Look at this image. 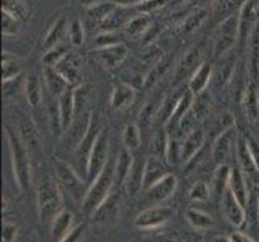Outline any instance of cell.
<instances>
[{
    "instance_id": "1",
    "label": "cell",
    "mask_w": 259,
    "mask_h": 242,
    "mask_svg": "<svg viewBox=\"0 0 259 242\" xmlns=\"http://www.w3.org/2000/svg\"><path fill=\"white\" fill-rule=\"evenodd\" d=\"M5 136L8 142V149H10V158L16 184L21 191H28L32 183L31 152L21 139L20 132L15 131L10 124H5Z\"/></svg>"
},
{
    "instance_id": "2",
    "label": "cell",
    "mask_w": 259,
    "mask_h": 242,
    "mask_svg": "<svg viewBox=\"0 0 259 242\" xmlns=\"http://www.w3.org/2000/svg\"><path fill=\"white\" fill-rule=\"evenodd\" d=\"M114 183H116V161L110 158L108 163L102 169V173L94 179V183H91V187L85 191L82 200V210L87 215H94L100 209V205L111 195Z\"/></svg>"
},
{
    "instance_id": "3",
    "label": "cell",
    "mask_w": 259,
    "mask_h": 242,
    "mask_svg": "<svg viewBox=\"0 0 259 242\" xmlns=\"http://www.w3.org/2000/svg\"><path fill=\"white\" fill-rule=\"evenodd\" d=\"M63 210L61 209V191L60 183L52 176L46 175L42 178L37 189V212L39 218L44 225H52L57 215Z\"/></svg>"
},
{
    "instance_id": "4",
    "label": "cell",
    "mask_w": 259,
    "mask_h": 242,
    "mask_svg": "<svg viewBox=\"0 0 259 242\" xmlns=\"http://www.w3.org/2000/svg\"><path fill=\"white\" fill-rule=\"evenodd\" d=\"M237 41H238V13L230 15L219 24L216 34H214V46H212L214 55L216 57L226 55L235 46Z\"/></svg>"
},
{
    "instance_id": "5",
    "label": "cell",
    "mask_w": 259,
    "mask_h": 242,
    "mask_svg": "<svg viewBox=\"0 0 259 242\" xmlns=\"http://www.w3.org/2000/svg\"><path fill=\"white\" fill-rule=\"evenodd\" d=\"M103 131L102 124H100V118H98V115H94L91 116V123H89L87 129L84 131V136L81 137V141L77 142V147H76V157H77V161L81 165H84V169L87 173V163H89V157H91V152L95 146V142L100 136V132Z\"/></svg>"
},
{
    "instance_id": "6",
    "label": "cell",
    "mask_w": 259,
    "mask_h": 242,
    "mask_svg": "<svg viewBox=\"0 0 259 242\" xmlns=\"http://www.w3.org/2000/svg\"><path fill=\"white\" fill-rule=\"evenodd\" d=\"M108 149H110V142H108V134L105 131L100 132L95 146L91 152V157H89V163H87V179L91 183H94V179L102 173V169L105 165L108 163Z\"/></svg>"
},
{
    "instance_id": "7",
    "label": "cell",
    "mask_w": 259,
    "mask_h": 242,
    "mask_svg": "<svg viewBox=\"0 0 259 242\" xmlns=\"http://www.w3.org/2000/svg\"><path fill=\"white\" fill-rule=\"evenodd\" d=\"M53 166H55L58 183L63 186L71 195L76 197V199H79L82 194L85 195V192H82V186H84L82 179L79 178V175L74 171V168L71 166L68 161L61 158H55L53 160Z\"/></svg>"
},
{
    "instance_id": "8",
    "label": "cell",
    "mask_w": 259,
    "mask_h": 242,
    "mask_svg": "<svg viewBox=\"0 0 259 242\" xmlns=\"http://www.w3.org/2000/svg\"><path fill=\"white\" fill-rule=\"evenodd\" d=\"M237 128H230L218 134V137L214 139L211 147V155L218 165H226L230 157V152L234 149V144H237Z\"/></svg>"
},
{
    "instance_id": "9",
    "label": "cell",
    "mask_w": 259,
    "mask_h": 242,
    "mask_svg": "<svg viewBox=\"0 0 259 242\" xmlns=\"http://www.w3.org/2000/svg\"><path fill=\"white\" fill-rule=\"evenodd\" d=\"M172 218V210L169 207H163V205H155L144 210L142 213L137 215L136 218V226L140 229H151L163 226Z\"/></svg>"
},
{
    "instance_id": "10",
    "label": "cell",
    "mask_w": 259,
    "mask_h": 242,
    "mask_svg": "<svg viewBox=\"0 0 259 242\" xmlns=\"http://www.w3.org/2000/svg\"><path fill=\"white\" fill-rule=\"evenodd\" d=\"M177 189V178L171 173H167L166 176H163L159 181H156L153 186H150L147 189V199L151 203V207L155 205L163 203L164 200H167Z\"/></svg>"
},
{
    "instance_id": "11",
    "label": "cell",
    "mask_w": 259,
    "mask_h": 242,
    "mask_svg": "<svg viewBox=\"0 0 259 242\" xmlns=\"http://www.w3.org/2000/svg\"><path fill=\"white\" fill-rule=\"evenodd\" d=\"M97 52V58L102 63V66L105 70H114L119 65L124 63V60L127 58V47L124 46L122 42L113 44V46L108 47H102V49H95Z\"/></svg>"
},
{
    "instance_id": "12",
    "label": "cell",
    "mask_w": 259,
    "mask_h": 242,
    "mask_svg": "<svg viewBox=\"0 0 259 242\" xmlns=\"http://www.w3.org/2000/svg\"><path fill=\"white\" fill-rule=\"evenodd\" d=\"M221 207H222V212H224V217L227 218V221L230 223V225L242 226L245 223V220H246L245 207L238 202V199L234 195V192L229 189V187L221 199Z\"/></svg>"
},
{
    "instance_id": "13",
    "label": "cell",
    "mask_w": 259,
    "mask_h": 242,
    "mask_svg": "<svg viewBox=\"0 0 259 242\" xmlns=\"http://www.w3.org/2000/svg\"><path fill=\"white\" fill-rule=\"evenodd\" d=\"M55 68L68 79V83L71 86L79 84V81H81V71H82V60L77 53L69 52L66 57H63L58 61Z\"/></svg>"
},
{
    "instance_id": "14",
    "label": "cell",
    "mask_w": 259,
    "mask_h": 242,
    "mask_svg": "<svg viewBox=\"0 0 259 242\" xmlns=\"http://www.w3.org/2000/svg\"><path fill=\"white\" fill-rule=\"evenodd\" d=\"M201 63H203V61H201L200 50L196 47L190 49L182 57V60L179 61V65L176 68V73H174V83H181V81L185 79V78H192L193 73L198 70V66Z\"/></svg>"
},
{
    "instance_id": "15",
    "label": "cell",
    "mask_w": 259,
    "mask_h": 242,
    "mask_svg": "<svg viewBox=\"0 0 259 242\" xmlns=\"http://www.w3.org/2000/svg\"><path fill=\"white\" fill-rule=\"evenodd\" d=\"M42 81H44V86H46L47 91L57 98L71 87L68 79L61 75L55 66H44Z\"/></svg>"
},
{
    "instance_id": "16",
    "label": "cell",
    "mask_w": 259,
    "mask_h": 242,
    "mask_svg": "<svg viewBox=\"0 0 259 242\" xmlns=\"http://www.w3.org/2000/svg\"><path fill=\"white\" fill-rule=\"evenodd\" d=\"M235 152H237L238 165H240L242 171L246 176H253V175L259 173L257 166H256V161H254V157H253V152H251V149H249L246 136H238L237 137Z\"/></svg>"
},
{
    "instance_id": "17",
    "label": "cell",
    "mask_w": 259,
    "mask_h": 242,
    "mask_svg": "<svg viewBox=\"0 0 259 242\" xmlns=\"http://www.w3.org/2000/svg\"><path fill=\"white\" fill-rule=\"evenodd\" d=\"M242 107L249 121H257L259 118V87L254 81L246 83L242 94Z\"/></svg>"
},
{
    "instance_id": "18",
    "label": "cell",
    "mask_w": 259,
    "mask_h": 242,
    "mask_svg": "<svg viewBox=\"0 0 259 242\" xmlns=\"http://www.w3.org/2000/svg\"><path fill=\"white\" fill-rule=\"evenodd\" d=\"M193 102H195V94L190 91V89H187L185 92H182L181 98H179V102L171 115V118H169V121L166 124V128L174 129L177 126H181L182 120L193 110Z\"/></svg>"
},
{
    "instance_id": "19",
    "label": "cell",
    "mask_w": 259,
    "mask_h": 242,
    "mask_svg": "<svg viewBox=\"0 0 259 242\" xmlns=\"http://www.w3.org/2000/svg\"><path fill=\"white\" fill-rule=\"evenodd\" d=\"M136 100V89L131 84L121 83L114 86L111 97H110V107L113 110H126Z\"/></svg>"
},
{
    "instance_id": "20",
    "label": "cell",
    "mask_w": 259,
    "mask_h": 242,
    "mask_svg": "<svg viewBox=\"0 0 259 242\" xmlns=\"http://www.w3.org/2000/svg\"><path fill=\"white\" fill-rule=\"evenodd\" d=\"M167 175V169L163 160L156 155H150L145 160V171H144V189L147 191L150 186H153L163 176Z\"/></svg>"
},
{
    "instance_id": "21",
    "label": "cell",
    "mask_w": 259,
    "mask_h": 242,
    "mask_svg": "<svg viewBox=\"0 0 259 242\" xmlns=\"http://www.w3.org/2000/svg\"><path fill=\"white\" fill-rule=\"evenodd\" d=\"M58 107L61 115V124H63V131H69L71 124L76 118V105H74V91L68 89L58 97Z\"/></svg>"
},
{
    "instance_id": "22",
    "label": "cell",
    "mask_w": 259,
    "mask_h": 242,
    "mask_svg": "<svg viewBox=\"0 0 259 242\" xmlns=\"http://www.w3.org/2000/svg\"><path fill=\"white\" fill-rule=\"evenodd\" d=\"M229 189L234 192V195L238 199V202L246 207L248 199H249V191L246 184L245 173L242 168H232L230 169V179H229Z\"/></svg>"
},
{
    "instance_id": "23",
    "label": "cell",
    "mask_w": 259,
    "mask_h": 242,
    "mask_svg": "<svg viewBox=\"0 0 259 242\" xmlns=\"http://www.w3.org/2000/svg\"><path fill=\"white\" fill-rule=\"evenodd\" d=\"M212 65L209 63H203L198 66V70L195 71L193 76L189 79V89L195 94V95H198L201 92L206 91V87L209 86L211 83V79H212Z\"/></svg>"
},
{
    "instance_id": "24",
    "label": "cell",
    "mask_w": 259,
    "mask_h": 242,
    "mask_svg": "<svg viewBox=\"0 0 259 242\" xmlns=\"http://www.w3.org/2000/svg\"><path fill=\"white\" fill-rule=\"evenodd\" d=\"M203 144H204V131L193 128L182 141V161L187 163L195 154H198L203 149Z\"/></svg>"
},
{
    "instance_id": "25",
    "label": "cell",
    "mask_w": 259,
    "mask_h": 242,
    "mask_svg": "<svg viewBox=\"0 0 259 242\" xmlns=\"http://www.w3.org/2000/svg\"><path fill=\"white\" fill-rule=\"evenodd\" d=\"M23 73V61L20 57L13 55L10 52L2 53V83L16 81Z\"/></svg>"
},
{
    "instance_id": "26",
    "label": "cell",
    "mask_w": 259,
    "mask_h": 242,
    "mask_svg": "<svg viewBox=\"0 0 259 242\" xmlns=\"http://www.w3.org/2000/svg\"><path fill=\"white\" fill-rule=\"evenodd\" d=\"M68 26L69 21L66 20V16H60L58 20H55V23L49 28L46 38H44V49L49 50L63 42L65 34H68Z\"/></svg>"
},
{
    "instance_id": "27",
    "label": "cell",
    "mask_w": 259,
    "mask_h": 242,
    "mask_svg": "<svg viewBox=\"0 0 259 242\" xmlns=\"http://www.w3.org/2000/svg\"><path fill=\"white\" fill-rule=\"evenodd\" d=\"M144 171L145 160H134L131 171L126 178V189L131 195H136L140 189H144Z\"/></svg>"
},
{
    "instance_id": "28",
    "label": "cell",
    "mask_w": 259,
    "mask_h": 242,
    "mask_svg": "<svg viewBox=\"0 0 259 242\" xmlns=\"http://www.w3.org/2000/svg\"><path fill=\"white\" fill-rule=\"evenodd\" d=\"M50 228H52V237H53V240L60 242L71 229H73V213L63 209L55 217V220L52 221Z\"/></svg>"
},
{
    "instance_id": "29",
    "label": "cell",
    "mask_w": 259,
    "mask_h": 242,
    "mask_svg": "<svg viewBox=\"0 0 259 242\" xmlns=\"http://www.w3.org/2000/svg\"><path fill=\"white\" fill-rule=\"evenodd\" d=\"M246 50H248V70L254 76H259V21L256 23L251 34H249Z\"/></svg>"
},
{
    "instance_id": "30",
    "label": "cell",
    "mask_w": 259,
    "mask_h": 242,
    "mask_svg": "<svg viewBox=\"0 0 259 242\" xmlns=\"http://www.w3.org/2000/svg\"><path fill=\"white\" fill-rule=\"evenodd\" d=\"M230 166L229 165H219L218 169L214 171L212 181H211V192L222 199V195L229 187V179H230Z\"/></svg>"
},
{
    "instance_id": "31",
    "label": "cell",
    "mask_w": 259,
    "mask_h": 242,
    "mask_svg": "<svg viewBox=\"0 0 259 242\" xmlns=\"http://www.w3.org/2000/svg\"><path fill=\"white\" fill-rule=\"evenodd\" d=\"M116 5L113 0H105V2H100V4H95L92 7L85 8V16L89 18L91 21L94 23H103L106 18H108L114 10H116Z\"/></svg>"
},
{
    "instance_id": "32",
    "label": "cell",
    "mask_w": 259,
    "mask_h": 242,
    "mask_svg": "<svg viewBox=\"0 0 259 242\" xmlns=\"http://www.w3.org/2000/svg\"><path fill=\"white\" fill-rule=\"evenodd\" d=\"M24 94H26V98H28L31 107H35L42 102V83L37 75H29L26 78Z\"/></svg>"
},
{
    "instance_id": "33",
    "label": "cell",
    "mask_w": 259,
    "mask_h": 242,
    "mask_svg": "<svg viewBox=\"0 0 259 242\" xmlns=\"http://www.w3.org/2000/svg\"><path fill=\"white\" fill-rule=\"evenodd\" d=\"M150 28V18L148 15H139V16H134L127 21V24L124 26V31H126L127 36L131 38H142Z\"/></svg>"
},
{
    "instance_id": "34",
    "label": "cell",
    "mask_w": 259,
    "mask_h": 242,
    "mask_svg": "<svg viewBox=\"0 0 259 242\" xmlns=\"http://www.w3.org/2000/svg\"><path fill=\"white\" fill-rule=\"evenodd\" d=\"M134 163V158L131 155V150H127L124 147L119 155H118V160H116V181L124 184L126 183V178L131 171V166Z\"/></svg>"
},
{
    "instance_id": "35",
    "label": "cell",
    "mask_w": 259,
    "mask_h": 242,
    "mask_svg": "<svg viewBox=\"0 0 259 242\" xmlns=\"http://www.w3.org/2000/svg\"><path fill=\"white\" fill-rule=\"evenodd\" d=\"M71 47H73L71 44L61 42V44H58V46L46 50V53H44V57H42L44 66H55L61 58L66 57L68 53L71 52Z\"/></svg>"
},
{
    "instance_id": "36",
    "label": "cell",
    "mask_w": 259,
    "mask_h": 242,
    "mask_svg": "<svg viewBox=\"0 0 259 242\" xmlns=\"http://www.w3.org/2000/svg\"><path fill=\"white\" fill-rule=\"evenodd\" d=\"M2 10L16 16L21 21L29 18V5L26 4V0H2Z\"/></svg>"
},
{
    "instance_id": "37",
    "label": "cell",
    "mask_w": 259,
    "mask_h": 242,
    "mask_svg": "<svg viewBox=\"0 0 259 242\" xmlns=\"http://www.w3.org/2000/svg\"><path fill=\"white\" fill-rule=\"evenodd\" d=\"M142 136H140V128L137 123H129L122 131V144L127 150H136L140 147Z\"/></svg>"
},
{
    "instance_id": "38",
    "label": "cell",
    "mask_w": 259,
    "mask_h": 242,
    "mask_svg": "<svg viewBox=\"0 0 259 242\" xmlns=\"http://www.w3.org/2000/svg\"><path fill=\"white\" fill-rule=\"evenodd\" d=\"M20 128H21L20 136L24 141V144L28 146L31 155L32 154H39V152H40V146H39V139H37V134H35L34 126H32V124H29V121H24Z\"/></svg>"
},
{
    "instance_id": "39",
    "label": "cell",
    "mask_w": 259,
    "mask_h": 242,
    "mask_svg": "<svg viewBox=\"0 0 259 242\" xmlns=\"http://www.w3.org/2000/svg\"><path fill=\"white\" fill-rule=\"evenodd\" d=\"M68 39H69V44L73 47H81L82 44H84V41H85V31H84V24H82L81 20H79V18H73V20L69 21Z\"/></svg>"
},
{
    "instance_id": "40",
    "label": "cell",
    "mask_w": 259,
    "mask_h": 242,
    "mask_svg": "<svg viewBox=\"0 0 259 242\" xmlns=\"http://www.w3.org/2000/svg\"><path fill=\"white\" fill-rule=\"evenodd\" d=\"M185 217L190 225L196 229H208L212 226V218L208 213H204L198 209H189L185 212Z\"/></svg>"
},
{
    "instance_id": "41",
    "label": "cell",
    "mask_w": 259,
    "mask_h": 242,
    "mask_svg": "<svg viewBox=\"0 0 259 242\" xmlns=\"http://www.w3.org/2000/svg\"><path fill=\"white\" fill-rule=\"evenodd\" d=\"M167 142H169L167 132L163 128H159L153 134V139H151V152H153V155H156L159 158H166Z\"/></svg>"
},
{
    "instance_id": "42",
    "label": "cell",
    "mask_w": 259,
    "mask_h": 242,
    "mask_svg": "<svg viewBox=\"0 0 259 242\" xmlns=\"http://www.w3.org/2000/svg\"><path fill=\"white\" fill-rule=\"evenodd\" d=\"M159 107H161V103L158 102V98L153 97V98H150V100L144 105V109H142L140 112V124L142 126H148V124L156 120V115H158V110H159Z\"/></svg>"
},
{
    "instance_id": "43",
    "label": "cell",
    "mask_w": 259,
    "mask_h": 242,
    "mask_svg": "<svg viewBox=\"0 0 259 242\" xmlns=\"http://www.w3.org/2000/svg\"><path fill=\"white\" fill-rule=\"evenodd\" d=\"M89 98H91V86L81 84L74 89V105H76V116L84 115Z\"/></svg>"
},
{
    "instance_id": "44",
    "label": "cell",
    "mask_w": 259,
    "mask_h": 242,
    "mask_svg": "<svg viewBox=\"0 0 259 242\" xmlns=\"http://www.w3.org/2000/svg\"><path fill=\"white\" fill-rule=\"evenodd\" d=\"M169 58H163V60H158L156 63L153 65V68L150 70V73L145 76V83H144V87H151L156 81L164 75V71L167 70V65H169Z\"/></svg>"
},
{
    "instance_id": "45",
    "label": "cell",
    "mask_w": 259,
    "mask_h": 242,
    "mask_svg": "<svg viewBox=\"0 0 259 242\" xmlns=\"http://www.w3.org/2000/svg\"><path fill=\"white\" fill-rule=\"evenodd\" d=\"M166 161L169 165H177L182 161V142L181 141L169 137L167 149H166Z\"/></svg>"
},
{
    "instance_id": "46",
    "label": "cell",
    "mask_w": 259,
    "mask_h": 242,
    "mask_svg": "<svg viewBox=\"0 0 259 242\" xmlns=\"http://www.w3.org/2000/svg\"><path fill=\"white\" fill-rule=\"evenodd\" d=\"M21 20L2 10V32L4 36H16L21 31Z\"/></svg>"
},
{
    "instance_id": "47",
    "label": "cell",
    "mask_w": 259,
    "mask_h": 242,
    "mask_svg": "<svg viewBox=\"0 0 259 242\" xmlns=\"http://www.w3.org/2000/svg\"><path fill=\"white\" fill-rule=\"evenodd\" d=\"M209 195H211V187L203 181L195 183L190 189V199L193 202H204V200H208Z\"/></svg>"
},
{
    "instance_id": "48",
    "label": "cell",
    "mask_w": 259,
    "mask_h": 242,
    "mask_svg": "<svg viewBox=\"0 0 259 242\" xmlns=\"http://www.w3.org/2000/svg\"><path fill=\"white\" fill-rule=\"evenodd\" d=\"M166 5H167V0H144V2L136 8L144 15H153V13L161 12Z\"/></svg>"
},
{
    "instance_id": "49",
    "label": "cell",
    "mask_w": 259,
    "mask_h": 242,
    "mask_svg": "<svg viewBox=\"0 0 259 242\" xmlns=\"http://www.w3.org/2000/svg\"><path fill=\"white\" fill-rule=\"evenodd\" d=\"M118 42H121V41L118 39V34H116V32L102 31L94 39V47L95 49H102V47H108V46H113V44H118Z\"/></svg>"
},
{
    "instance_id": "50",
    "label": "cell",
    "mask_w": 259,
    "mask_h": 242,
    "mask_svg": "<svg viewBox=\"0 0 259 242\" xmlns=\"http://www.w3.org/2000/svg\"><path fill=\"white\" fill-rule=\"evenodd\" d=\"M206 20V10H198L193 12L184 23V32H192L193 29H196L198 26Z\"/></svg>"
},
{
    "instance_id": "51",
    "label": "cell",
    "mask_w": 259,
    "mask_h": 242,
    "mask_svg": "<svg viewBox=\"0 0 259 242\" xmlns=\"http://www.w3.org/2000/svg\"><path fill=\"white\" fill-rule=\"evenodd\" d=\"M18 237V228L13 225V223L7 221L4 223L2 228V242H15Z\"/></svg>"
},
{
    "instance_id": "52",
    "label": "cell",
    "mask_w": 259,
    "mask_h": 242,
    "mask_svg": "<svg viewBox=\"0 0 259 242\" xmlns=\"http://www.w3.org/2000/svg\"><path fill=\"white\" fill-rule=\"evenodd\" d=\"M84 231H85V225H77L76 228L71 229L60 242H79L84 236Z\"/></svg>"
},
{
    "instance_id": "53",
    "label": "cell",
    "mask_w": 259,
    "mask_h": 242,
    "mask_svg": "<svg viewBox=\"0 0 259 242\" xmlns=\"http://www.w3.org/2000/svg\"><path fill=\"white\" fill-rule=\"evenodd\" d=\"M246 139H248L249 149H251V152H253V157H254L256 166H257V171H259V139L254 137V136H246Z\"/></svg>"
},
{
    "instance_id": "54",
    "label": "cell",
    "mask_w": 259,
    "mask_h": 242,
    "mask_svg": "<svg viewBox=\"0 0 259 242\" xmlns=\"http://www.w3.org/2000/svg\"><path fill=\"white\" fill-rule=\"evenodd\" d=\"M230 242H254L249 236L243 234V232H234V234L229 236Z\"/></svg>"
},
{
    "instance_id": "55",
    "label": "cell",
    "mask_w": 259,
    "mask_h": 242,
    "mask_svg": "<svg viewBox=\"0 0 259 242\" xmlns=\"http://www.w3.org/2000/svg\"><path fill=\"white\" fill-rule=\"evenodd\" d=\"M113 2L118 7L127 8V7H139L142 2H144V0H113Z\"/></svg>"
},
{
    "instance_id": "56",
    "label": "cell",
    "mask_w": 259,
    "mask_h": 242,
    "mask_svg": "<svg viewBox=\"0 0 259 242\" xmlns=\"http://www.w3.org/2000/svg\"><path fill=\"white\" fill-rule=\"evenodd\" d=\"M100 2H105V0H77V4L84 8H89V7H92L95 4H100Z\"/></svg>"
},
{
    "instance_id": "57",
    "label": "cell",
    "mask_w": 259,
    "mask_h": 242,
    "mask_svg": "<svg viewBox=\"0 0 259 242\" xmlns=\"http://www.w3.org/2000/svg\"><path fill=\"white\" fill-rule=\"evenodd\" d=\"M214 242H230V239L229 237H218Z\"/></svg>"
},
{
    "instance_id": "58",
    "label": "cell",
    "mask_w": 259,
    "mask_h": 242,
    "mask_svg": "<svg viewBox=\"0 0 259 242\" xmlns=\"http://www.w3.org/2000/svg\"><path fill=\"white\" fill-rule=\"evenodd\" d=\"M177 2H189V0H177Z\"/></svg>"
},
{
    "instance_id": "59",
    "label": "cell",
    "mask_w": 259,
    "mask_h": 242,
    "mask_svg": "<svg viewBox=\"0 0 259 242\" xmlns=\"http://www.w3.org/2000/svg\"><path fill=\"white\" fill-rule=\"evenodd\" d=\"M204 2H212V0H204Z\"/></svg>"
}]
</instances>
